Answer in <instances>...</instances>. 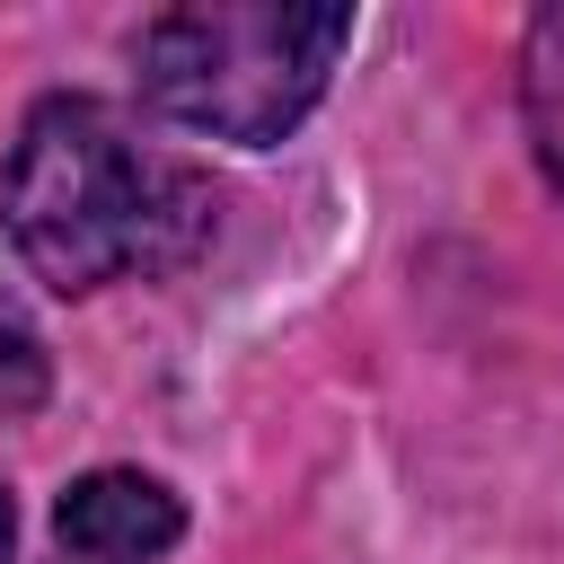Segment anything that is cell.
Returning <instances> with one entry per match:
<instances>
[{
  "label": "cell",
  "mask_w": 564,
  "mask_h": 564,
  "mask_svg": "<svg viewBox=\"0 0 564 564\" xmlns=\"http://www.w3.org/2000/svg\"><path fill=\"white\" fill-rule=\"evenodd\" d=\"M0 220L44 291L88 300L106 282L194 264L220 229V185L97 97H44L9 150Z\"/></svg>",
  "instance_id": "1"
},
{
  "label": "cell",
  "mask_w": 564,
  "mask_h": 564,
  "mask_svg": "<svg viewBox=\"0 0 564 564\" xmlns=\"http://www.w3.org/2000/svg\"><path fill=\"white\" fill-rule=\"evenodd\" d=\"M344 44H352V9H335V0H317V9L185 0L132 35V79L167 123L238 141V150H273L326 97Z\"/></svg>",
  "instance_id": "2"
},
{
  "label": "cell",
  "mask_w": 564,
  "mask_h": 564,
  "mask_svg": "<svg viewBox=\"0 0 564 564\" xmlns=\"http://www.w3.org/2000/svg\"><path fill=\"white\" fill-rule=\"evenodd\" d=\"M185 538V502L141 467H88L53 511V564H159Z\"/></svg>",
  "instance_id": "3"
},
{
  "label": "cell",
  "mask_w": 564,
  "mask_h": 564,
  "mask_svg": "<svg viewBox=\"0 0 564 564\" xmlns=\"http://www.w3.org/2000/svg\"><path fill=\"white\" fill-rule=\"evenodd\" d=\"M520 115H529L538 167L564 185V0L529 18V44H520Z\"/></svg>",
  "instance_id": "4"
},
{
  "label": "cell",
  "mask_w": 564,
  "mask_h": 564,
  "mask_svg": "<svg viewBox=\"0 0 564 564\" xmlns=\"http://www.w3.org/2000/svg\"><path fill=\"white\" fill-rule=\"evenodd\" d=\"M44 379H53V361H44V335L18 317V300L0 291V423L9 414H35L44 405Z\"/></svg>",
  "instance_id": "5"
},
{
  "label": "cell",
  "mask_w": 564,
  "mask_h": 564,
  "mask_svg": "<svg viewBox=\"0 0 564 564\" xmlns=\"http://www.w3.org/2000/svg\"><path fill=\"white\" fill-rule=\"evenodd\" d=\"M9 538H18V502H9V485H0V564H9Z\"/></svg>",
  "instance_id": "6"
}]
</instances>
